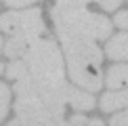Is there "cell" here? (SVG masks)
<instances>
[{
	"label": "cell",
	"instance_id": "6",
	"mask_svg": "<svg viewBox=\"0 0 128 126\" xmlns=\"http://www.w3.org/2000/svg\"><path fill=\"white\" fill-rule=\"evenodd\" d=\"M103 52L111 61H126L128 59V32H122V34H116L114 38H109Z\"/></svg>",
	"mask_w": 128,
	"mask_h": 126
},
{
	"label": "cell",
	"instance_id": "13",
	"mask_svg": "<svg viewBox=\"0 0 128 126\" xmlns=\"http://www.w3.org/2000/svg\"><path fill=\"white\" fill-rule=\"evenodd\" d=\"M4 2H6L10 8H25V6H30V4L38 2V0H4Z\"/></svg>",
	"mask_w": 128,
	"mask_h": 126
},
{
	"label": "cell",
	"instance_id": "7",
	"mask_svg": "<svg viewBox=\"0 0 128 126\" xmlns=\"http://www.w3.org/2000/svg\"><path fill=\"white\" fill-rule=\"evenodd\" d=\"M101 105L99 107L103 109V112H116V109H124L128 107V88H116V90H109L105 92L103 97H101Z\"/></svg>",
	"mask_w": 128,
	"mask_h": 126
},
{
	"label": "cell",
	"instance_id": "10",
	"mask_svg": "<svg viewBox=\"0 0 128 126\" xmlns=\"http://www.w3.org/2000/svg\"><path fill=\"white\" fill-rule=\"evenodd\" d=\"M109 126H128V109H126V112H120V114H116L114 118H111Z\"/></svg>",
	"mask_w": 128,
	"mask_h": 126
},
{
	"label": "cell",
	"instance_id": "11",
	"mask_svg": "<svg viewBox=\"0 0 128 126\" xmlns=\"http://www.w3.org/2000/svg\"><path fill=\"white\" fill-rule=\"evenodd\" d=\"M114 23L122 30H128V10H120L118 15L114 17Z\"/></svg>",
	"mask_w": 128,
	"mask_h": 126
},
{
	"label": "cell",
	"instance_id": "14",
	"mask_svg": "<svg viewBox=\"0 0 128 126\" xmlns=\"http://www.w3.org/2000/svg\"><path fill=\"white\" fill-rule=\"evenodd\" d=\"M86 122H88V118H84L82 114H76V116H72L65 124L67 126H86Z\"/></svg>",
	"mask_w": 128,
	"mask_h": 126
},
{
	"label": "cell",
	"instance_id": "16",
	"mask_svg": "<svg viewBox=\"0 0 128 126\" xmlns=\"http://www.w3.org/2000/svg\"><path fill=\"white\" fill-rule=\"evenodd\" d=\"M86 126H105V124H103V120H97V118H94V120H88Z\"/></svg>",
	"mask_w": 128,
	"mask_h": 126
},
{
	"label": "cell",
	"instance_id": "4",
	"mask_svg": "<svg viewBox=\"0 0 128 126\" xmlns=\"http://www.w3.org/2000/svg\"><path fill=\"white\" fill-rule=\"evenodd\" d=\"M46 25L42 21V10L40 8H19V10H10V13L0 15V32L8 36L13 40L19 42H34L36 38H40L44 34Z\"/></svg>",
	"mask_w": 128,
	"mask_h": 126
},
{
	"label": "cell",
	"instance_id": "2",
	"mask_svg": "<svg viewBox=\"0 0 128 126\" xmlns=\"http://www.w3.org/2000/svg\"><path fill=\"white\" fill-rule=\"evenodd\" d=\"M50 19L57 34H76L90 40H107L111 36V21L105 15L92 13L86 6L57 4L50 8Z\"/></svg>",
	"mask_w": 128,
	"mask_h": 126
},
{
	"label": "cell",
	"instance_id": "12",
	"mask_svg": "<svg viewBox=\"0 0 128 126\" xmlns=\"http://www.w3.org/2000/svg\"><path fill=\"white\" fill-rule=\"evenodd\" d=\"M92 2H97L103 10H116V8L120 6L122 0H92Z\"/></svg>",
	"mask_w": 128,
	"mask_h": 126
},
{
	"label": "cell",
	"instance_id": "8",
	"mask_svg": "<svg viewBox=\"0 0 128 126\" xmlns=\"http://www.w3.org/2000/svg\"><path fill=\"white\" fill-rule=\"evenodd\" d=\"M105 84H107L111 90L128 86V63L111 65L109 70H107V76H105Z\"/></svg>",
	"mask_w": 128,
	"mask_h": 126
},
{
	"label": "cell",
	"instance_id": "17",
	"mask_svg": "<svg viewBox=\"0 0 128 126\" xmlns=\"http://www.w3.org/2000/svg\"><path fill=\"white\" fill-rule=\"evenodd\" d=\"M4 70H6V65H4V63H0V76L4 74Z\"/></svg>",
	"mask_w": 128,
	"mask_h": 126
},
{
	"label": "cell",
	"instance_id": "5",
	"mask_svg": "<svg viewBox=\"0 0 128 126\" xmlns=\"http://www.w3.org/2000/svg\"><path fill=\"white\" fill-rule=\"evenodd\" d=\"M67 103L72 105L76 112H90L97 101H94V97H92L88 90L69 84V88H67Z\"/></svg>",
	"mask_w": 128,
	"mask_h": 126
},
{
	"label": "cell",
	"instance_id": "15",
	"mask_svg": "<svg viewBox=\"0 0 128 126\" xmlns=\"http://www.w3.org/2000/svg\"><path fill=\"white\" fill-rule=\"evenodd\" d=\"M92 0H57V4H72V6H86Z\"/></svg>",
	"mask_w": 128,
	"mask_h": 126
},
{
	"label": "cell",
	"instance_id": "9",
	"mask_svg": "<svg viewBox=\"0 0 128 126\" xmlns=\"http://www.w3.org/2000/svg\"><path fill=\"white\" fill-rule=\"evenodd\" d=\"M8 109H10V88L6 86V82L0 80V124L4 122Z\"/></svg>",
	"mask_w": 128,
	"mask_h": 126
},
{
	"label": "cell",
	"instance_id": "3",
	"mask_svg": "<svg viewBox=\"0 0 128 126\" xmlns=\"http://www.w3.org/2000/svg\"><path fill=\"white\" fill-rule=\"evenodd\" d=\"M25 70L32 78L48 84L65 82V63L63 52L50 38H36L21 55Z\"/></svg>",
	"mask_w": 128,
	"mask_h": 126
},
{
	"label": "cell",
	"instance_id": "1",
	"mask_svg": "<svg viewBox=\"0 0 128 126\" xmlns=\"http://www.w3.org/2000/svg\"><path fill=\"white\" fill-rule=\"evenodd\" d=\"M63 46V59L65 70L74 84L88 92H97L103 86L101 76V63H103V50L97 42L76 34H57Z\"/></svg>",
	"mask_w": 128,
	"mask_h": 126
},
{
	"label": "cell",
	"instance_id": "18",
	"mask_svg": "<svg viewBox=\"0 0 128 126\" xmlns=\"http://www.w3.org/2000/svg\"><path fill=\"white\" fill-rule=\"evenodd\" d=\"M2 46H4V40H2V36H0V55H2Z\"/></svg>",
	"mask_w": 128,
	"mask_h": 126
}]
</instances>
